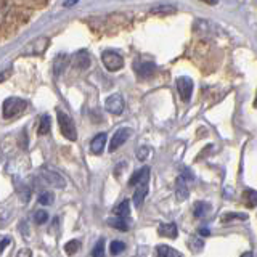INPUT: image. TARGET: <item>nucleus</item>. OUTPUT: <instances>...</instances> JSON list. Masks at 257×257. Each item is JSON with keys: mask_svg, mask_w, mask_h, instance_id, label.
I'll use <instances>...</instances> for the list:
<instances>
[{"mask_svg": "<svg viewBox=\"0 0 257 257\" xmlns=\"http://www.w3.org/2000/svg\"><path fill=\"white\" fill-rule=\"evenodd\" d=\"M112 214L117 215V217H127L128 214H131V201L122 199L116 207H112Z\"/></svg>", "mask_w": 257, "mask_h": 257, "instance_id": "obj_14", "label": "nucleus"}, {"mask_svg": "<svg viewBox=\"0 0 257 257\" xmlns=\"http://www.w3.org/2000/svg\"><path fill=\"white\" fill-rule=\"evenodd\" d=\"M175 12H177L175 7H172V5H159L151 10V13H155V15H172Z\"/></svg>", "mask_w": 257, "mask_h": 257, "instance_id": "obj_20", "label": "nucleus"}, {"mask_svg": "<svg viewBox=\"0 0 257 257\" xmlns=\"http://www.w3.org/2000/svg\"><path fill=\"white\" fill-rule=\"evenodd\" d=\"M4 117L5 119H12L20 116L21 112L26 109V101L21 98H16V96H12V98H7L4 101Z\"/></svg>", "mask_w": 257, "mask_h": 257, "instance_id": "obj_2", "label": "nucleus"}, {"mask_svg": "<svg viewBox=\"0 0 257 257\" xmlns=\"http://www.w3.org/2000/svg\"><path fill=\"white\" fill-rule=\"evenodd\" d=\"M132 131L131 128H119V131L114 134V137H112V140H111V145H109V151L114 153L120 145H124L127 142V139L131 137Z\"/></svg>", "mask_w": 257, "mask_h": 257, "instance_id": "obj_6", "label": "nucleus"}, {"mask_svg": "<svg viewBox=\"0 0 257 257\" xmlns=\"http://www.w3.org/2000/svg\"><path fill=\"white\" fill-rule=\"evenodd\" d=\"M92 257H104V239H98V243L95 244L93 251H92Z\"/></svg>", "mask_w": 257, "mask_h": 257, "instance_id": "obj_23", "label": "nucleus"}, {"mask_svg": "<svg viewBox=\"0 0 257 257\" xmlns=\"http://www.w3.org/2000/svg\"><path fill=\"white\" fill-rule=\"evenodd\" d=\"M246 220L247 219V214H238V212H228L222 217V222H228V220Z\"/></svg>", "mask_w": 257, "mask_h": 257, "instance_id": "obj_24", "label": "nucleus"}, {"mask_svg": "<svg viewBox=\"0 0 257 257\" xmlns=\"http://www.w3.org/2000/svg\"><path fill=\"white\" fill-rule=\"evenodd\" d=\"M204 2H207V4H211V5H214V4H217V0H204Z\"/></svg>", "mask_w": 257, "mask_h": 257, "instance_id": "obj_33", "label": "nucleus"}, {"mask_svg": "<svg viewBox=\"0 0 257 257\" xmlns=\"http://www.w3.org/2000/svg\"><path fill=\"white\" fill-rule=\"evenodd\" d=\"M159 235L161 236H167V238H177V235H179V230H177V225L175 223H161L159 225Z\"/></svg>", "mask_w": 257, "mask_h": 257, "instance_id": "obj_13", "label": "nucleus"}, {"mask_svg": "<svg viewBox=\"0 0 257 257\" xmlns=\"http://www.w3.org/2000/svg\"><path fill=\"white\" fill-rule=\"evenodd\" d=\"M58 122H60V128H61V134L66 137L68 140L74 142L77 139V132H76V127L72 119L66 114V112L58 111Z\"/></svg>", "mask_w": 257, "mask_h": 257, "instance_id": "obj_3", "label": "nucleus"}, {"mask_svg": "<svg viewBox=\"0 0 257 257\" xmlns=\"http://www.w3.org/2000/svg\"><path fill=\"white\" fill-rule=\"evenodd\" d=\"M52 0H2V40L16 34Z\"/></svg>", "mask_w": 257, "mask_h": 257, "instance_id": "obj_1", "label": "nucleus"}, {"mask_svg": "<svg viewBox=\"0 0 257 257\" xmlns=\"http://www.w3.org/2000/svg\"><path fill=\"white\" fill-rule=\"evenodd\" d=\"M148 195V183H143V185H139L134 193V204L137 207H142L143 206V201Z\"/></svg>", "mask_w": 257, "mask_h": 257, "instance_id": "obj_12", "label": "nucleus"}, {"mask_svg": "<svg viewBox=\"0 0 257 257\" xmlns=\"http://www.w3.org/2000/svg\"><path fill=\"white\" fill-rule=\"evenodd\" d=\"M101 60H103L104 68H108L109 71H117L122 68V64H124V60L120 58V55L114 52H104Z\"/></svg>", "mask_w": 257, "mask_h": 257, "instance_id": "obj_4", "label": "nucleus"}, {"mask_svg": "<svg viewBox=\"0 0 257 257\" xmlns=\"http://www.w3.org/2000/svg\"><path fill=\"white\" fill-rule=\"evenodd\" d=\"M16 257H32V251L31 249H21Z\"/></svg>", "mask_w": 257, "mask_h": 257, "instance_id": "obj_29", "label": "nucleus"}, {"mask_svg": "<svg viewBox=\"0 0 257 257\" xmlns=\"http://www.w3.org/2000/svg\"><path fill=\"white\" fill-rule=\"evenodd\" d=\"M241 257H254V255H252V252H251V251H247V252H244Z\"/></svg>", "mask_w": 257, "mask_h": 257, "instance_id": "obj_31", "label": "nucleus"}, {"mask_svg": "<svg viewBox=\"0 0 257 257\" xmlns=\"http://www.w3.org/2000/svg\"><path fill=\"white\" fill-rule=\"evenodd\" d=\"M44 179L55 188H64V187H66V180H64L61 175L53 172V171H45L44 172Z\"/></svg>", "mask_w": 257, "mask_h": 257, "instance_id": "obj_9", "label": "nucleus"}, {"mask_svg": "<svg viewBox=\"0 0 257 257\" xmlns=\"http://www.w3.org/2000/svg\"><path fill=\"white\" fill-rule=\"evenodd\" d=\"M201 235H204V236H207V235H209V230H204V228H203V230H201Z\"/></svg>", "mask_w": 257, "mask_h": 257, "instance_id": "obj_32", "label": "nucleus"}, {"mask_svg": "<svg viewBox=\"0 0 257 257\" xmlns=\"http://www.w3.org/2000/svg\"><path fill=\"white\" fill-rule=\"evenodd\" d=\"M147 156H148V148H140L139 151H137V158L139 159H147Z\"/></svg>", "mask_w": 257, "mask_h": 257, "instance_id": "obj_28", "label": "nucleus"}, {"mask_svg": "<svg viewBox=\"0 0 257 257\" xmlns=\"http://www.w3.org/2000/svg\"><path fill=\"white\" fill-rule=\"evenodd\" d=\"M104 106H106V109L109 112H112V114H120V112L124 111V100L120 95H111L109 98L106 100V103H104Z\"/></svg>", "mask_w": 257, "mask_h": 257, "instance_id": "obj_7", "label": "nucleus"}, {"mask_svg": "<svg viewBox=\"0 0 257 257\" xmlns=\"http://www.w3.org/2000/svg\"><path fill=\"white\" fill-rule=\"evenodd\" d=\"M104 145H106V134H98L93 137V140L90 142V150L93 155H100L104 150Z\"/></svg>", "mask_w": 257, "mask_h": 257, "instance_id": "obj_11", "label": "nucleus"}, {"mask_svg": "<svg viewBox=\"0 0 257 257\" xmlns=\"http://www.w3.org/2000/svg\"><path fill=\"white\" fill-rule=\"evenodd\" d=\"M8 241H10V238H8V236H4V238H2V251H5V247H7V244H8Z\"/></svg>", "mask_w": 257, "mask_h": 257, "instance_id": "obj_30", "label": "nucleus"}, {"mask_svg": "<svg viewBox=\"0 0 257 257\" xmlns=\"http://www.w3.org/2000/svg\"><path fill=\"white\" fill-rule=\"evenodd\" d=\"M148 180H150V167H142L140 171L134 172L131 180H128V185L131 187H139V185L148 183Z\"/></svg>", "mask_w": 257, "mask_h": 257, "instance_id": "obj_8", "label": "nucleus"}, {"mask_svg": "<svg viewBox=\"0 0 257 257\" xmlns=\"http://www.w3.org/2000/svg\"><path fill=\"white\" fill-rule=\"evenodd\" d=\"M53 195L50 191H45V193H42V195L39 196V203L40 204H44V206H48V204H52L53 203Z\"/></svg>", "mask_w": 257, "mask_h": 257, "instance_id": "obj_25", "label": "nucleus"}, {"mask_svg": "<svg viewBox=\"0 0 257 257\" xmlns=\"http://www.w3.org/2000/svg\"><path fill=\"white\" fill-rule=\"evenodd\" d=\"M156 254H158V257H182V254L177 251V249H174L171 246H166V244H159L156 247Z\"/></svg>", "mask_w": 257, "mask_h": 257, "instance_id": "obj_15", "label": "nucleus"}, {"mask_svg": "<svg viewBox=\"0 0 257 257\" xmlns=\"http://www.w3.org/2000/svg\"><path fill=\"white\" fill-rule=\"evenodd\" d=\"M207 211H211V206H209L207 203H204V201H196L195 204H193V214H195V217H203Z\"/></svg>", "mask_w": 257, "mask_h": 257, "instance_id": "obj_17", "label": "nucleus"}, {"mask_svg": "<svg viewBox=\"0 0 257 257\" xmlns=\"http://www.w3.org/2000/svg\"><path fill=\"white\" fill-rule=\"evenodd\" d=\"M34 220H36L37 223H45V222L48 220V214H47L45 211H37L36 215H34Z\"/></svg>", "mask_w": 257, "mask_h": 257, "instance_id": "obj_27", "label": "nucleus"}, {"mask_svg": "<svg viewBox=\"0 0 257 257\" xmlns=\"http://www.w3.org/2000/svg\"><path fill=\"white\" fill-rule=\"evenodd\" d=\"M243 203L247 207H255V204H257V191L251 190V188H246L243 191Z\"/></svg>", "mask_w": 257, "mask_h": 257, "instance_id": "obj_16", "label": "nucleus"}, {"mask_svg": "<svg viewBox=\"0 0 257 257\" xmlns=\"http://www.w3.org/2000/svg\"><path fill=\"white\" fill-rule=\"evenodd\" d=\"M177 90L183 101H188L191 98V92H193V82L188 77H180L177 79Z\"/></svg>", "mask_w": 257, "mask_h": 257, "instance_id": "obj_5", "label": "nucleus"}, {"mask_svg": "<svg viewBox=\"0 0 257 257\" xmlns=\"http://www.w3.org/2000/svg\"><path fill=\"white\" fill-rule=\"evenodd\" d=\"M187 180H183L182 177L179 179V182H177V199L179 201H183L188 198V188H187V183H185Z\"/></svg>", "mask_w": 257, "mask_h": 257, "instance_id": "obj_18", "label": "nucleus"}, {"mask_svg": "<svg viewBox=\"0 0 257 257\" xmlns=\"http://www.w3.org/2000/svg\"><path fill=\"white\" fill-rule=\"evenodd\" d=\"M125 249V244L122 243V241H112V243L109 244V251L112 255H119L120 252H124Z\"/></svg>", "mask_w": 257, "mask_h": 257, "instance_id": "obj_22", "label": "nucleus"}, {"mask_svg": "<svg viewBox=\"0 0 257 257\" xmlns=\"http://www.w3.org/2000/svg\"><path fill=\"white\" fill-rule=\"evenodd\" d=\"M188 246L193 249V251H196V252H199L201 249L204 247V241L203 239H199V238H191V241L188 243Z\"/></svg>", "mask_w": 257, "mask_h": 257, "instance_id": "obj_26", "label": "nucleus"}, {"mask_svg": "<svg viewBox=\"0 0 257 257\" xmlns=\"http://www.w3.org/2000/svg\"><path fill=\"white\" fill-rule=\"evenodd\" d=\"M106 223L109 225V227L112 228H117L120 231H127L128 228H131V222L127 220V217H111V219L106 220Z\"/></svg>", "mask_w": 257, "mask_h": 257, "instance_id": "obj_10", "label": "nucleus"}, {"mask_svg": "<svg viewBox=\"0 0 257 257\" xmlns=\"http://www.w3.org/2000/svg\"><path fill=\"white\" fill-rule=\"evenodd\" d=\"M79 249H80V243H79L77 239H71V241H68L66 244H64V251H66L68 255L76 254Z\"/></svg>", "mask_w": 257, "mask_h": 257, "instance_id": "obj_21", "label": "nucleus"}, {"mask_svg": "<svg viewBox=\"0 0 257 257\" xmlns=\"http://www.w3.org/2000/svg\"><path fill=\"white\" fill-rule=\"evenodd\" d=\"M50 127H52V122H50V117L48 116H42V119H40V124H39V128L37 132L40 135H45L50 132Z\"/></svg>", "mask_w": 257, "mask_h": 257, "instance_id": "obj_19", "label": "nucleus"}]
</instances>
